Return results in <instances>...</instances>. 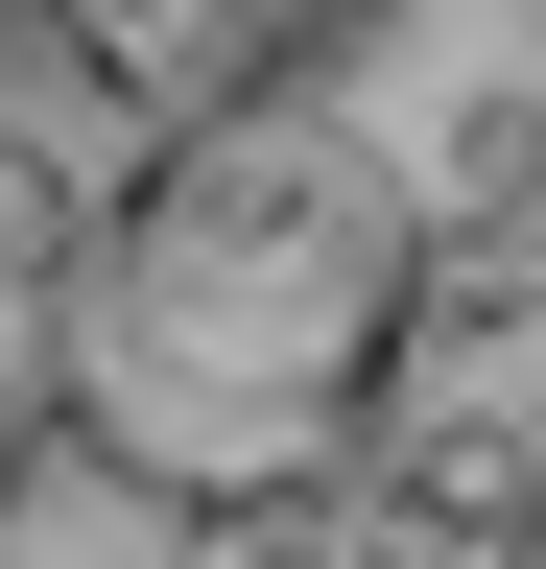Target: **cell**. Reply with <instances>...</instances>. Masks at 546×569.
<instances>
[{"label": "cell", "instance_id": "cell-7", "mask_svg": "<svg viewBox=\"0 0 546 569\" xmlns=\"http://www.w3.org/2000/svg\"><path fill=\"white\" fill-rule=\"evenodd\" d=\"M48 451H72V403H48V332H24V356H0V546L48 522Z\"/></svg>", "mask_w": 546, "mask_h": 569}, {"label": "cell", "instance_id": "cell-8", "mask_svg": "<svg viewBox=\"0 0 546 569\" xmlns=\"http://www.w3.org/2000/svg\"><path fill=\"white\" fill-rule=\"evenodd\" d=\"M499 569H546V475H523V546H499Z\"/></svg>", "mask_w": 546, "mask_h": 569}, {"label": "cell", "instance_id": "cell-4", "mask_svg": "<svg viewBox=\"0 0 546 569\" xmlns=\"http://www.w3.org/2000/svg\"><path fill=\"white\" fill-rule=\"evenodd\" d=\"M96 213H119V167H72V119H48V96H0V309H72Z\"/></svg>", "mask_w": 546, "mask_h": 569}, {"label": "cell", "instance_id": "cell-6", "mask_svg": "<svg viewBox=\"0 0 546 569\" xmlns=\"http://www.w3.org/2000/svg\"><path fill=\"white\" fill-rule=\"evenodd\" d=\"M190 569H380L332 498H238V522H190Z\"/></svg>", "mask_w": 546, "mask_h": 569}, {"label": "cell", "instance_id": "cell-1", "mask_svg": "<svg viewBox=\"0 0 546 569\" xmlns=\"http://www.w3.org/2000/svg\"><path fill=\"white\" fill-rule=\"evenodd\" d=\"M24 332H48V403H72V451L119 498H190V522L332 498L451 356V213L332 96L190 119L119 167L72 309H24Z\"/></svg>", "mask_w": 546, "mask_h": 569}, {"label": "cell", "instance_id": "cell-5", "mask_svg": "<svg viewBox=\"0 0 546 569\" xmlns=\"http://www.w3.org/2000/svg\"><path fill=\"white\" fill-rule=\"evenodd\" d=\"M428 213H451V238H523V213H546V96H475L451 167H428Z\"/></svg>", "mask_w": 546, "mask_h": 569}, {"label": "cell", "instance_id": "cell-3", "mask_svg": "<svg viewBox=\"0 0 546 569\" xmlns=\"http://www.w3.org/2000/svg\"><path fill=\"white\" fill-rule=\"evenodd\" d=\"M523 475H546V451H499V427H428V403H404L332 498H357V546H380V569H499V546H523Z\"/></svg>", "mask_w": 546, "mask_h": 569}, {"label": "cell", "instance_id": "cell-2", "mask_svg": "<svg viewBox=\"0 0 546 569\" xmlns=\"http://www.w3.org/2000/svg\"><path fill=\"white\" fill-rule=\"evenodd\" d=\"M380 24H404V0H0V96L119 119V142H190V119L332 96Z\"/></svg>", "mask_w": 546, "mask_h": 569}]
</instances>
